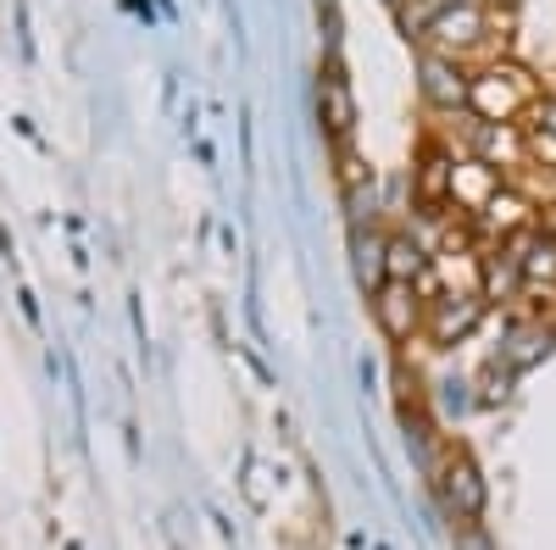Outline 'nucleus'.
Here are the masks:
<instances>
[{"mask_svg":"<svg viewBox=\"0 0 556 550\" xmlns=\"http://www.w3.org/2000/svg\"><path fill=\"white\" fill-rule=\"evenodd\" d=\"M417 84H424V101H429L434 112H468V89H473V78L462 73V62L429 51L424 62H417Z\"/></svg>","mask_w":556,"mask_h":550,"instance_id":"nucleus-6","label":"nucleus"},{"mask_svg":"<svg viewBox=\"0 0 556 550\" xmlns=\"http://www.w3.org/2000/svg\"><path fill=\"white\" fill-rule=\"evenodd\" d=\"M451 550H495V539H490L484 523H462V528L451 534Z\"/></svg>","mask_w":556,"mask_h":550,"instance_id":"nucleus-12","label":"nucleus"},{"mask_svg":"<svg viewBox=\"0 0 556 550\" xmlns=\"http://www.w3.org/2000/svg\"><path fill=\"white\" fill-rule=\"evenodd\" d=\"M356 279L367 290H379L390 279V234H379V228H362L356 234Z\"/></svg>","mask_w":556,"mask_h":550,"instance_id":"nucleus-10","label":"nucleus"},{"mask_svg":"<svg viewBox=\"0 0 556 550\" xmlns=\"http://www.w3.org/2000/svg\"><path fill=\"white\" fill-rule=\"evenodd\" d=\"M523 128H534V133H551V140H556V95H545L534 112H529V123Z\"/></svg>","mask_w":556,"mask_h":550,"instance_id":"nucleus-13","label":"nucleus"},{"mask_svg":"<svg viewBox=\"0 0 556 550\" xmlns=\"http://www.w3.org/2000/svg\"><path fill=\"white\" fill-rule=\"evenodd\" d=\"M540 101H545L540 78L518 62H490L484 73H473V89H468V112L501 128H513V117H529Z\"/></svg>","mask_w":556,"mask_h":550,"instance_id":"nucleus-1","label":"nucleus"},{"mask_svg":"<svg viewBox=\"0 0 556 550\" xmlns=\"http://www.w3.org/2000/svg\"><path fill=\"white\" fill-rule=\"evenodd\" d=\"M429 44H434V56H468V51H479V44L490 39V12L479 7V0H462V7H445V12H434L429 17Z\"/></svg>","mask_w":556,"mask_h":550,"instance_id":"nucleus-2","label":"nucleus"},{"mask_svg":"<svg viewBox=\"0 0 556 550\" xmlns=\"http://www.w3.org/2000/svg\"><path fill=\"white\" fill-rule=\"evenodd\" d=\"M451 167H456V156H445V151H429L424 162H417L412 190H417V206H424L429 217H440L451 206Z\"/></svg>","mask_w":556,"mask_h":550,"instance_id":"nucleus-9","label":"nucleus"},{"mask_svg":"<svg viewBox=\"0 0 556 550\" xmlns=\"http://www.w3.org/2000/svg\"><path fill=\"white\" fill-rule=\"evenodd\" d=\"M429 251L417 245L412 234H390V279L384 284H424L429 279Z\"/></svg>","mask_w":556,"mask_h":550,"instance_id":"nucleus-11","label":"nucleus"},{"mask_svg":"<svg viewBox=\"0 0 556 550\" xmlns=\"http://www.w3.org/2000/svg\"><path fill=\"white\" fill-rule=\"evenodd\" d=\"M440 500H445V512L456 517V523H479L484 517V500H490V484H484V473H479V462L473 456H445L440 462Z\"/></svg>","mask_w":556,"mask_h":550,"instance_id":"nucleus-3","label":"nucleus"},{"mask_svg":"<svg viewBox=\"0 0 556 550\" xmlns=\"http://www.w3.org/2000/svg\"><path fill=\"white\" fill-rule=\"evenodd\" d=\"M317 106H323V128L345 145L351 128H356V95H351V84H345V73L334 62H329V73H323V84H317Z\"/></svg>","mask_w":556,"mask_h":550,"instance_id":"nucleus-8","label":"nucleus"},{"mask_svg":"<svg viewBox=\"0 0 556 550\" xmlns=\"http://www.w3.org/2000/svg\"><path fill=\"white\" fill-rule=\"evenodd\" d=\"M374 317H379V329L401 345V340H412L417 329H424L429 300L417 295V284H379L374 290Z\"/></svg>","mask_w":556,"mask_h":550,"instance_id":"nucleus-5","label":"nucleus"},{"mask_svg":"<svg viewBox=\"0 0 556 550\" xmlns=\"http://www.w3.org/2000/svg\"><path fill=\"white\" fill-rule=\"evenodd\" d=\"M479 323H484V295H473V290H440L429 300V317H424V329H429V340L440 350L445 345H462Z\"/></svg>","mask_w":556,"mask_h":550,"instance_id":"nucleus-4","label":"nucleus"},{"mask_svg":"<svg viewBox=\"0 0 556 550\" xmlns=\"http://www.w3.org/2000/svg\"><path fill=\"white\" fill-rule=\"evenodd\" d=\"M440 389H445V395H440V400H445V411H468V400H473V395H468V384H462V379H445Z\"/></svg>","mask_w":556,"mask_h":550,"instance_id":"nucleus-14","label":"nucleus"},{"mask_svg":"<svg viewBox=\"0 0 556 550\" xmlns=\"http://www.w3.org/2000/svg\"><path fill=\"white\" fill-rule=\"evenodd\" d=\"M445 7H462V0H417V17H406V28H412V23H417V28H429V17L445 12Z\"/></svg>","mask_w":556,"mask_h":550,"instance_id":"nucleus-15","label":"nucleus"},{"mask_svg":"<svg viewBox=\"0 0 556 550\" xmlns=\"http://www.w3.org/2000/svg\"><path fill=\"white\" fill-rule=\"evenodd\" d=\"M501 190H506V183H501V167H490V162H479V156H468V162L451 167V206H456V212L479 217Z\"/></svg>","mask_w":556,"mask_h":550,"instance_id":"nucleus-7","label":"nucleus"}]
</instances>
